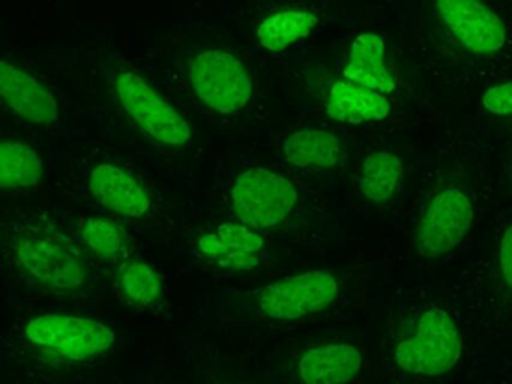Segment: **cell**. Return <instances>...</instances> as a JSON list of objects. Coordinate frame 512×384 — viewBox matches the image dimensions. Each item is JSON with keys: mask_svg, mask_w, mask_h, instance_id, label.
Here are the masks:
<instances>
[{"mask_svg": "<svg viewBox=\"0 0 512 384\" xmlns=\"http://www.w3.org/2000/svg\"><path fill=\"white\" fill-rule=\"evenodd\" d=\"M461 347L460 332L451 315L443 309L428 308L397 342L394 359L409 374L437 377L457 365Z\"/></svg>", "mask_w": 512, "mask_h": 384, "instance_id": "obj_1", "label": "cell"}, {"mask_svg": "<svg viewBox=\"0 0 512 384\" xmlns=\"http://www.w3.org/2000/svg\"><path fill=\"white\" fill-rule=\"evenodd\" d=\"M20 269L37 284L55 291H73L88 279V264L67 237L46 230L20 234L13 246Z\"/></svg>", "mask_w": 512, "mask_h": 384, "instance_id": "obj_2", "label": "cell"}, {"mask_svg": "<svg viewBox=\"0 0 512 384\" xmlns=\"http://www.w3.org/2000/svg\"><path fill=\"white\" fill-rule=\"evenodd\" d=\"M233 210L242 224L268 230L281 224L295 209L298 191L287 177L266 168H250L236 179Z\"/></svg>", "mask_w": 512, "mask_h": 384, "instance_id": "obj_3", "label": "cell"}, {"mask_svg": "<svg viewBox=\"0 0 512 384\" xmlns=\"http://www.w3.org/2000/svg\"><path fill=\"white\" fill-rule=\"evenodd\" d=\"M115 90L125 113L152 140L167 147H181L190 140L191 128L187 120L139 74L118 75Z\"/></svg>", "mask_w": 512, "mask_h": 384, "instance_id": "obj_4", "label": "cell"}, {"mask_svg": "<svg viewBox=\"0 0 512 384\" xmlns=\"http://www.w3.org/2000/svg\"><path fill=\"white\" fill-rule=\"evenodd\" d=\"M190 83L197 98L221 114L235 113L251 98V80L241 60L227 51L208 50L190 63Z\"/></svg>", "mask_w": 512, "mask_h": 384, "instance_id": "obj_5", "label": "cell"}, {"mask_svg": "<svg viewBox=\"0 0 512 384\" xmlns=\"http://www.w3.org/2000/svg\"><path fill=\"white\" fill-rule=\"evenodd\" d=\"M32 344L70 360L98 356L112 347L115 335L109 327L91 318L47 314L32 318L26 326Z\"/></svg>", "mask_w": 512, "mask_h": 384, "instance_id": "obj_6", "label": "cell"}, {"mask_svg": "<svg viewBox=\"0 0 512 384\" xmlns=\"http://www.w3.org/2000/svg\"><path fill=\"white\" fill-rule=\"evenodd\" d=\"M473 222V206L466 192L458 188L437 192L422 213L416 234L419 254L442 257L460 245Z\"/></svg>", "mask_w": 512, "mask_h": 384, "instance_id": "obj_7", "label": "cell"}, {"mask_svg": "<svg viewBox=\"0 0 512 384\" xmlns=\"http://www.w3.org/2000/svg\"><path fill=\"white\" fill-rule=\"evenodd\" d=\"M337 296V279L313 270L266 285L260 293L259 305L263 314L274 320L292 321L323 311Z\"/></svg>", "mask_w": 512, "mask_h": 384, "instance_id": "obj_8", "label": "cell"}, {"mask_svg": "<svg viewBox=\"0 0 512 384\" xmlns=\"http://www.w3.org/2000/svg\"><path fill=\"white\" fill-rule=\"evenodd\" d=\"M437 15L452 36L466 50L475 54H491L502 50L506 29L499 15L478 2L443 0L434 3Z\"/></svg>", "mask_w": 512, "mask_h": 384, "instance_id": "obj_9", "label": "cell"}, {"mask_svg": "<svg viewBox=\"0 0 512 384\" xmlns=\"http://www.w3.org/2000/svg\"><path fill=\"white\" fill-rule=\"evenodd\" d=\"M0 89L8 107L34 125L49 126L58 119L55 96L40 81L8 60L0 62Z\"/></svg>", "mask_w": 512, "mask_h": 384, "instance_id": "obj_10", "label": "cell"}, {"mask_svg": "<svg viewBox=\"0 0 512 384\" xmlns=\"http://www.w3.org/2000/svg\"><path fill=\"white\" fill-rule=\"evenodd\" d=\"M92 197L101 207L125 218H143L151 210V198L131 174L112 164H101L89 177Z\"/></svg>", "mask_w": 512, "mask_h": 384, "instance_id": "obj_11", "label": "cell"}, {"mask_svg": "<svg viewBox=\"0 0 512 384\" xmlns=\"http://www.w3.org/2000/svg\"><path fill=\"white\" fill-rule=\"evenodd\" d=\"M265 240L254 228L242 222L221 224L215 233L200 237L199 249L208 258L224 269L245 270L257 266Z\"/></svg>", "mask_w": 512, "mask_h": 384, "instance_id": "obj_12", "label": "cell"}, {"mask_svg": "<svg viewBox=\"0 0 512 384\" xmlns=\"http://www.w3.org/2000/svg\"><path fill=\"white\" fill-rule=\"evenodd\" d=\"M362 356L347 342H325L302 353L298 362L304 384H346L359 374Z\"/></svg>", "mask_w": 512, "mask_h": 384, "instance_id": "obj_13", "label": "cell"}, {"mask_svg": "<svg viewBox=\"0 0 512 384\" xmlns=\"http://www.w3.org/2000/svg\"><path fill=\"white\" fill-rule=\"evenodd\" d=\"M343 77L365 89L388 95L395 90V80L385 63V44L376 33H362L350 45Z\"/></svg>", "mask_w": 512, "mask_h": 384, "instance_id": "obj_14", "label": "cell"}, {"mask_svg": "<svg viewBox=\"0 0 512 384\" xmlns=\"http://www.w3.org/2000/svg\"><path fill=\"white\" fill-rule=\"evenodd\" d=\"M391 113V102L382 93L365 89L350 81H337L326 99V114L350 125L379 122Z\"/></svg>", "mask_w": 512, "mask_h": 384, "instance_id": "obj_15", "label": "cell"}, {"mask_svg": "<svg viewBox=\"0 0 512 384\" xmlns=\"http://www.w3.org/2000/svg\"><path fill=\"white\" fill-rule=\"evenodd\" d=\"M281 152L295 167L329 168L343 158V144L337 135L323 129H301L283 141Z\"/></svg>", "mask_w": 512, "mask_h": 384, "instance_id": "obj_16", "label": "cell"}, {"mask_svg": "<svg viewBox=\"0 0 512 384\" xmlns=\"http://www.w3.org/2000/svg\"><path fill=\"white\" fill-rule=\"evenodd\" d=\"M403 173V162L389 150H374L362 159L358 174L361 194L371 203H385L394 194Z\"/></svg>", "mask_w": 512, "mask_h": 384, "instance_id": "obj_17", "label": "cell"}, {"mask_svg": "<svg viewBox=\"0 0 512 384\" xmlns=\"http://www.w3.org/2000/svg\"><path fill=\"white\" fill-rule=\"evenodd\" d=\"M319 24V18L307 11H281L266 18L259 29L262 47L266 50L283 51L301 39L307 38Z\"/></svg>", "mask_w": 512, "mask_h": 384, "instance_id": "obj_18", "label": "cell"}, {"mask_svg": "<svg viewBox=\"0 0 512 384\" xmlns=\"http://www.w3.org/2000/svg\"><path fill=\"white\" fill-rule=\"evenodd\" d=\"M43 177V162L31 147L7 141L0 149V185L4 189L31 188Z\"/></svg>", "mask_w": 512, "mask_h": 384, "instance_id": "obj_19", "label": "cell"}, {"mask_svg": "<svg viewBox=\"0 0 512 384\" xmlns=\"http://www.w3.org/2000/svg\"><path fill=\"white\" fill-rule=\"evenodd\" d=\"M121 290L136 305L151 306L163 294V281L145 261L134 260L122 269Z\"/></svg>", "mask_w": 512, "mask_h": 384, "instance_id": "obj_20", "label": "cell"}, {"mask_svg": "<svg viewBox=\"0 0 512 384\" xmlns=\"http://www.w3.org/2000/svg\"><path fill=\"white\" fill-rule=\"evenodd\" d=\"M85 245L98 257L115 260L122 257L127 248L124 233L119 225L106 218H89L80 230Z\"/></svg>", "mask_w": 512, "mask_h": 384, "instance_id": "obj_21", "label": "cell"}, {"mask_svg": "<svg viewBox=\"0 0 512 384\" xmlns=\"http://www.w3.org/2000/svg\"><path fill=\"white\" fill-rule=\"evenodd\" d=\"M482 105L493 114H512V83L488 89L482 96Z\"/></svg>", "mask_w": 512, "mask_h": 384, "instance_id": "obj_22", "label": "cell"}, {"mask_svg": "<svg viewBox=\"0 0 512 384\" xmlns=\"http://www.w3.org/2000/svg\"><path fill=\"white\" fill-rule=\"evenodd\" d=\"M500 272L506 285L512 290V225L506 228L499 249Z\"/></svg>", "mask_w": 512, "mask_h": 384, "instance_id": "obj_23", "label": "cell"}]
</instances>
